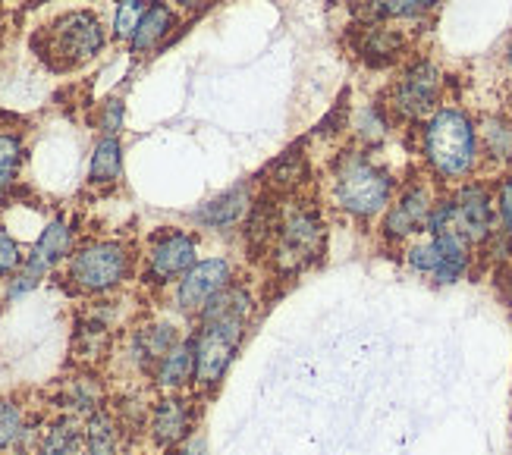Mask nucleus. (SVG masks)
<instances>
[{
    "instance_id": "nucleus-23",
    "label": "nucleus",
    "mask_w": 512,
    "mask_h": 455,
    "mask_svg": "<svg viewBox=\"0 0 512 455\" xmlns=\"http://www.w3.org/2000/svg\"><path fill=\"white\" fill-rule=\"evenodd\" d=\"M478 145L484 148V154L491 157L497 164L512 161V126L500 117L484 120L481 135H478Z\"/></svg>"
},
{
    "instance_id": "nucleus-15",
    "label": "nucleus",
    "mask_w": 512,
    "mask_h": 455,
    "mask_svg": "<svg viewBox=\"0 0 512 455\" xmlns=\"http://www.w3.org/2000/svg\"><path fill=\"white\" fill-rule=\"evenodd\" d=\"M158 386L164 390H183L186 383L195 380V339H180L151 371Z\"/></svg>"
},
{
    "instance_id": "nucleus-40",
    "label": "nucleus",
    "mask_w": 512,
    "mask_h": 455,
    "mask_svg": "<svg viewBox=\"0 0 512 455\" xmlns=\"http://www.w3.org/2000/svg\"><path fill=\"white\" fill-rule=\"evenodd\" d=\"M0 195H4V186H0Z\"/></svg>"
},
{
    "instance_id": "nucleus-4",
    "label": "nucleus",
    "mask_w": 512,
    "mask_h": 455,
    "mask_svg": "<svg viewBox=\"0 0 512 455\" xmlns=\"http://www.w3.org/2000/svg\"><path fill=\"white\" fill-rule=\"evenodd\" d=\"M132 270V255L129 248L120 242H92L82 245L79 252L70 255V280L76 289L88 292V295H101L123 286V280Z\"/></svg>"
},
{
    "instance_id": "nucleus-32",
    "label": "nucleus",
    "mask_w": 512,
    "mask_h": 455,
    "mask_svg": "<svg viewBox=\"0 0 512 455\" xmlns=\"http://www.w3.org/2000/svg\"><path fill=\"white\" fill-rule=\"evenodd\" d=\"M497 223L503 226L506 233H512V176H506L500 186H497Z\"/></svg>"
},
{
    "instance_id": "nucleus-37",
    "label": "nucleus",
    "mask_w": 512,
    "mask_h": 455,
    "mask_svg": "<svg viewBox=\"0 0 512 455\" xmlns=\"http://www.w3.org/2000/svg\"><path fill=\"white\" fill-rule=\"evenodd\" d=\"M415 4H418V10H431V7L440 4V0H415Z\"/></svg>"
},
{
    "instance_id": "nucleus-8",
    "label": "nucleus",
    "mask_w": 512,
    "mask_h": 455,
    "mask_svg": "<svg viewBox=\"0 0 512 455\" xmlns=\"http://www.w3.org/2000/svg\"><path fill=\"white\" fill-rule=\"evenodd\" d=\"M450 201H453L450 230H456L462 239H469L475 248H481L484 239L497 230V208L491 189L481 186V182H465Z\"/></svg>"
},
{
    "instance_id": "nucleus-24",
    "label": "nucleus",
    "mask_w": 512,
    "mask_h": 455,
    "mask_svg": "<svg viewBox=\"0 0 512 455\" xmlns=\"http://www.w3.org/2000/svg\"><path fill=\"white\" fill-rule=\"evenodd\" d=\"M51 273V264H44L38 255H26V261H22V267L10 277V286H7V299H22L26 292L38 289L41 280Z\"/></svg>"
},
{
    "instance_id": "nucleus-25",
    "label": "nucleus",
    "mask_w": 512,
    "mask_h": 455,
    "mask_svg": "<svg viewBox=\"0 0 512 455\" xmlns=\"http://www.w3.org/2000/svg\"><path fill=\"white\" fill-rule=\"evenodd\" d=\"M406 267L412 273H418V277H425V280H434V273L440 267V248L434 242V236L428 239H418L406 248Z\"/></svg>"
},
{
    "instance_id": "nucleus-1",
    "label": "nucleus",
    "mask_w": 512,
    "mask_h": 455,
    "mask_svg": "<svg viewBox=\"0 0 512 455\" xmlns=\"http://www.w3.org/2000/svg\"><path fill=\"white\" fill-rule=\"evenodd\" d=\"M252 292L246 286L230 283L217 299L198 314L202 321V330H198L195 339V383L198 386H217L224 380L227 368L233 364L242 336H246L249 317H252Z\"/></svg>"
},
{
    "instance_id": "nucleus-12",
    "label": "nucleus",
    "mask_w": 512,
    "mask_h": 455,
    "mask_svg": "<svg viewBox=\"0 0 512 455\" xmlns=\"http://www.w3.org/2000/svg\"><path fill=\"white\" fill-rule=\"evenodd\" d=\"M148 430L154 443L161 449H170V446H180L192 437V408L186 399H176V396H167L154 405L151 412V421H148Z\"/></svg>"
},
{
    "instance_id": "nucleus-30",
    "label": "nucleus",
    "mask_w": 512,
    "mask_h": 455,
    "mask_svg": "<svg viewBox=\"0 0 512 455\" xmlns=\"http://www.w3.org/2000/svg\"><path fill=\"white\" fill-rule=\"evenodd\" d=\"M19 161H22V142L16 135H0V186H7L13 179Z\"/></svg>"
},
{
    "instance_id": "nucleus-38",
    "label": "nucleus",
    "mask_w": 512,
    "mask_h": 455,
    "mask_svg": "<svg viewBox=\"0 0 512 455\" xmlns=\"http://www.w3.org/2000/svg\"><path fill=\"white\" fill-rule=\"evenodd\" d=\"M506 63H509V70H512V41H509V48H506Z\"/></svg>"
},
{
    "instance_id": "nucleus-9",
    "label": "nucleus",
    "mask_w": 512,
    "mask_h": 455,
    "mask_svg": "<svg viewBox=\"0 0 512 455\" xmlns=\"http://www.w3.org/2000/svg\"><path fill=\"white\" fill-rule=\"evenodd\" d=\"M195 252H198V245L189 233H183V230L161 233L148 248V270H145L148 280L161 283V286L180 283L192 270V264L198 261Z\"/></svg>"
},
{
    "instance_id": "nucleus-5",
    "label": "nucleus",
    "mask_w": 512,
    "mask_h": 455,
    "mask_svg": "<svg viewBox=\"0 0 512 455\" xmlns=\"http://www.w3.org/2000/svg\"><path fill=\"white\" fill-rule=\"evenodd\" d=\"M324 252V223L315 211L296 208L289 211L277 226L274 261L283 273H299L311 267Z\"/></svg>"
},
{
    "instance_id": "nucleus-16",
    "label": "nucleus",
    "mask_w": 512,
    "mask_h": 455,
    "mask_svg": "<svg viewBox=\"0 0 512 455\" xmlns=\"http://www.w3.org/2000/svg\"><path fill=\"white\" fill-rule=\"evenodd\" d=\"M173 22H176L173 10L167 4H151L139 22L136 35H132V41H129L132 54H148V51L158 48V44L167 38V32L173 29Z\"/></svg>"
},
{
    "instance_id": "nucleus-7",
    "label": "nucleus",
    "mask_w": 512,
    "mask_h": 455,
    "mask_svg": "<svg viewBox=\"0 0 512 455\" xmlns=\"http://www.w3.org/2000/svg\"><path fill=\"white\" fill-rule=\"evenodd\" d=\"M230 283H233V264L227 258L195 261L186 277L176 283V308L183 314L198 317Z\"/></svg>"
},
{
    "instance_id": "nucleus-39",
    "label": "nucleus",
    "mask_w": 512,
    "mask_h": 455,
    "mask_svg": "<svg viewBox=\"0 0 512 455\" xmlns=\"http://www.w3.org/2000/svg\"><path fill=\"white\" fill-rule=\"evenodd\" d=\"M7 299V289H4V283H0V302H4Z\"/></svg>"
},
{
    "instance_id": "nucleus-10",
    "label": "nucleus",
    "mask_w": 512,
    "mask_h": 455,
    "mask_svg": "<svg viewBox=\"0 0 512 455\" xmlns=\"http://www.w3.org/2000/svg\"><path fill=\"white\" fill-rule=\"evenodd\" d=\"M437 98H440V73L434 63L421 60L409 66L406 76L393 88V110L406 120H421L437 107Z\"/></svg>"
},
{
    "instance_id": "nucleus-13",
    "label": "nucleus",
    "mask_w": 512,
    "mask_h": 455,
    "mask_svg": "<svg viewBox=\"0 0 512 455\" xmlns=\"http://www.w3.org/2000/svg\"><path fill=\"white\" fill-rule=\"evenodd\" d=\"M249 189L246 186H236V189H227L224 195H217L214 201L202 204L192 217L195 223H202L205 230H233L242 220L249 217Z\"/></svg>"
},
{
    "instance_id": "nucleus-27",
    "label": "nucleus",
    "mask_w": 512,
    "mask_h": 455,
    "mask_svg": "<svg viewBox=\"0 0 512 455\" xmlns=\"http://www.w3.org/2000/svg\"><path fill=\"white\" fill-rule=\"evenodd\" d=\"M145 10H148L145 0H120V4H117V16H114V38L132 41V35H136Z\"/></svg>"
},
{
    "instance_id": "nucleus-36",
    "label": "nucleus",
    "mask_w": 512,
    "mask_h": 455,
    "mask_svg": "<svg viewBox=\"0 0 512 455\" xmlns=\"http://www.w3.org/2000/svg\"><path fill=\"white\" fill-rule=\"evenodd\" d=\"M173 4H180V7H189V10H192V7H202L205 0H173Z\"/></svg>"
},
{
    "instance_id": "nucleus-6",
    "label": "nucleus",
    "mask_w": 512,
    "mask_h": 455,
    "mask_svg": "<svg viewBox=\"0 0 512 455\" xmlns=\"http://www.w3.org/2000/svg\"><path fill=\"white\" fill-rule=\"evenodd\" d=\"M104 48V29L98 16L76 10L60 16L48 29V54L57 57L60 66H79L92 60Z\"/></svg>"
},
{
    "instance_id": "nucleus-26",
    "label": "nucleus",
    "mask_w": 512,
    "mask_h": 455,
    "mask_svg": "<svg viewBox=\"0 0 512 455\" xmlns=\"http://www.w3.org/2000/svg\"><path fill=\"white\" fill-rule=\"evenodd\" d=\"M22 430H26V415L16 399H0V452L16 449Z\"/></svg>"
},
{
    "instance_id": "nucleus-33",
    "label": "nucleus",
    "mask_w": 512,
    "mask_h": 455,
    "mask_svg": "<svg viewBox=\"0 0 512 455\" xmlns=\"http://www.w3.org/2000/svg\"><path fill=\"white\" fill-rule=\"evenodd\" d=\"M120 123H123V101H107L101 129H104L107 135H117V132H120Z\"/></svg>"
},
{
    "instance_id": "nucleus-17",
    "label": "nucleus",
    "mask_w": 512,
    "mask_h": 455,
    "mask_svg": "<svg viewBox=\"0 0 512 455\" xmlns=\"http://www.w3.org/2000/svg\"><path fill=\"white\" fill-rule=\"evenodd\" d=\"M85 455H120V424L107 412H92L82 430Z\"/></svg>"
},
{
    "instance_id": "nucleus-3",
    "label": "nucleus",
    "mask_w": 512,
    "mask_h": 455,
    "mask_svg": "<svg viewBox=\"0 0 512 455\" xmlns=\"http://www.w3.org/2000/svg\"><path fill=\"white\" fill-rule=\"evenodd\" d=\"M333 198L355 220H371L390 208L393 176L365 157H349L333 179Z\"/></svg>"
},
{
    "instance_id": "nucleus-22",
    "label": "nucleus",
    "mask_w": 512,
    "mask_h": 455,
    "mask_svg": "<svg viewBox=\"0 0 512 455\" xmlns=\"http://www.w3.org/2000/svg\"><path fill=\"white\" fill-rule=\"evenodd\" d=\"M399 51H403V35H396L393 29L381 26V22H368L362 38V54L371 63H390L396 60Z\"/></svg>"
},
{
    "instance_id": "nucleus-28",
    "label": "nucleus",
    "mask_w": 512,
    "mask_h": 455,
    "mask_svg": "<svg viewBox=\"0 0 512 455\" xmlns=\"http://www.w3.org/2000/svg\"><path fill=\"white\" fill-rule=\"evenodd\" d=\"M98 402H101V390H98V383L95 380H73L70 383V390H66V405L76 408V412H98Z\"/></svg>"
},
{
    "instance_id": "nucleus-31",
    "label": "nucleus",
    "mask_w": 512,
    "mask_h": 455,
    "mask_svg": "<svg viewBox=\"0 0 512 455\" xmlns=\"http://www.w3.org/2000/svg\"><path fill=\"white\" fill-rule=\"evenodd\" d=\"M22 261H26V255H22V248L19 242L0 230V280H10L13 273L22 267Z\"/></svg>"
},
{
    "instance_id": "nucleus-18",
    "label": "nucleus",
    "mask_w": 512,
    "mask_h": 455,
    "mask_svg": "<svg viewBox=\"0 0 512 455\" xmlns=\"http://www.w3.org/2000/svg\"><path fill=\"white\" fill-rule=\"evenodd\" d=\"M32 255H38L44 264H60L63 258H70L73 255V230H70V223L66 220H51L48 226L41 230L35 248H32Z\"/></svg>"
},
{
    "instance_id": "nucleus-14",
    "label": "nucleus",
    "mask_w": 512,
    "mask_h": 455,
    "mask_svg": "<svg viewBox=\"0 0 512 455\" xmlns=\"http://www.w3.org/2000/svg\"><path fill=\"white\" fill-rule=\"evenodd\" d=\"M180 330L173 324H151V327H142L136 336H132V358L139 361V368L145 371H154L158 368V361L180 343Z\"/></svg>"
},
{
    "instance_id": "nucleus-11",
    "label": "nucleus",
    "mask_w": 512,
    "mask_h": 455,
    "mask_svg": "<svg viewBox=\"0 0 512 455\" xmlns=\"http://www.w3.org/2000/svg\"><path fill=\"white\" fill-rule=\"evenodd\" d=\"M434 211V198L425 186H409L387 208L384 236L387 242H406L418 233H428V220Z\"/></svg>"
},
{
    "instance_id": "nucleus-19",
    "label": "nucleus",
    "mask_w": 512,
    "mask_h": 455,
    "mask_svg": "<svg viewBox=\"0 0 512 455\" xmlns=\"http://www.w3.org/2000/svg\"><path fill=\"white\" fill-rule=\"evenodd\" d=\"M123 173V148L117 142V135H104L95 145L92 164H88V179L95 186H107V182H117Z\"/></svg>"
},
{
    "instance_id": "nucleus-35",
    "label": "nucleus",
    "mask_w": 512,
    "mask_h": 455,
    "mask_svg": "<svg viewBox=\"0 0 512 455\" xmlns=\"http://www.w3.org/2000/svg\"><path fill=\"white\" fill-rule=\"evenodd\" d=\"M503 299L512 311V261L506 264V273H503Z\"/></svg>"
},
{
    "instance_id": "nucleus-21",
    "label": "nucleus",
    "mask_w": 512,
    "mask_h": 455,
    "mask_svg": "<svg viewBox=\"0 0 512 455\" xmlns=\"http://www.w3.org/2000/svg\"><path fill=\"white\" fill-rule=\"evenodd\" d=\"M362 22H387V19H412L418 16L415 0H349Z\"/></svg>"
},
{
    "instance_id": "nucleus-34",
    "label": "nucleus",
    "mask_w": 512,
    "mask_h": 455,
    "mask_svg": "<svg viewBox=\"0 0 512 455\" xmlns=\"http://www.w3.org/2000/svg\"><path fill=\"white\" fill-rule=\"evenodd\" d=\"M180 455H208L205 452V440L202 437H189L186 443H183V452Z\"/></svg>"
},
{
    "instance_id": "nucleus-2",
    "label": "nucleus",
    "mask_w": 512,
    "mask_h": 455,
    "mask_svg": "<svg viewBox=\"0 0 512 455\" xmlns=\"http://www.w3.org/2000/svg\"><path fill=\"white\" fill-rule=\"evenodd\" d=\"M478 151V129L462 110H434L425 126V157L440 179H465L478 164Z\"/></svg>"
},
{
    "instance_id": "nucleus-20",
    "label": "nucleus",
    "mask_w": 512,
    "mask_h": 455,
    "mask_svg": "<svg viewBox=\"0 0 512 455\" xmlns=\"http://www.w3.org/2000/svg\"><path fill=\"white\" fill-rule=\"evenodd\" d=\"M79 452H82V430L70 418L51 424L38 437V455H79Z\"/></svg>"
},
{
    "instance_id": "nucleus-29",
    "label": "nucleus",
    "mask_w": 512,
    "mask_h": 455,
    "mask_svg": "<svg viewBox=\"0 0 512 455\" xmlns=\"http://www.w3.org/2000/svg\"><path fill=\"white\" fill-rule=\"evenodd\" d=\"M355 132H359V139L365 145H377L387 139V120L377 113V107H368L359 113V120H355Z\"/></svg>"
}]
</instances>
